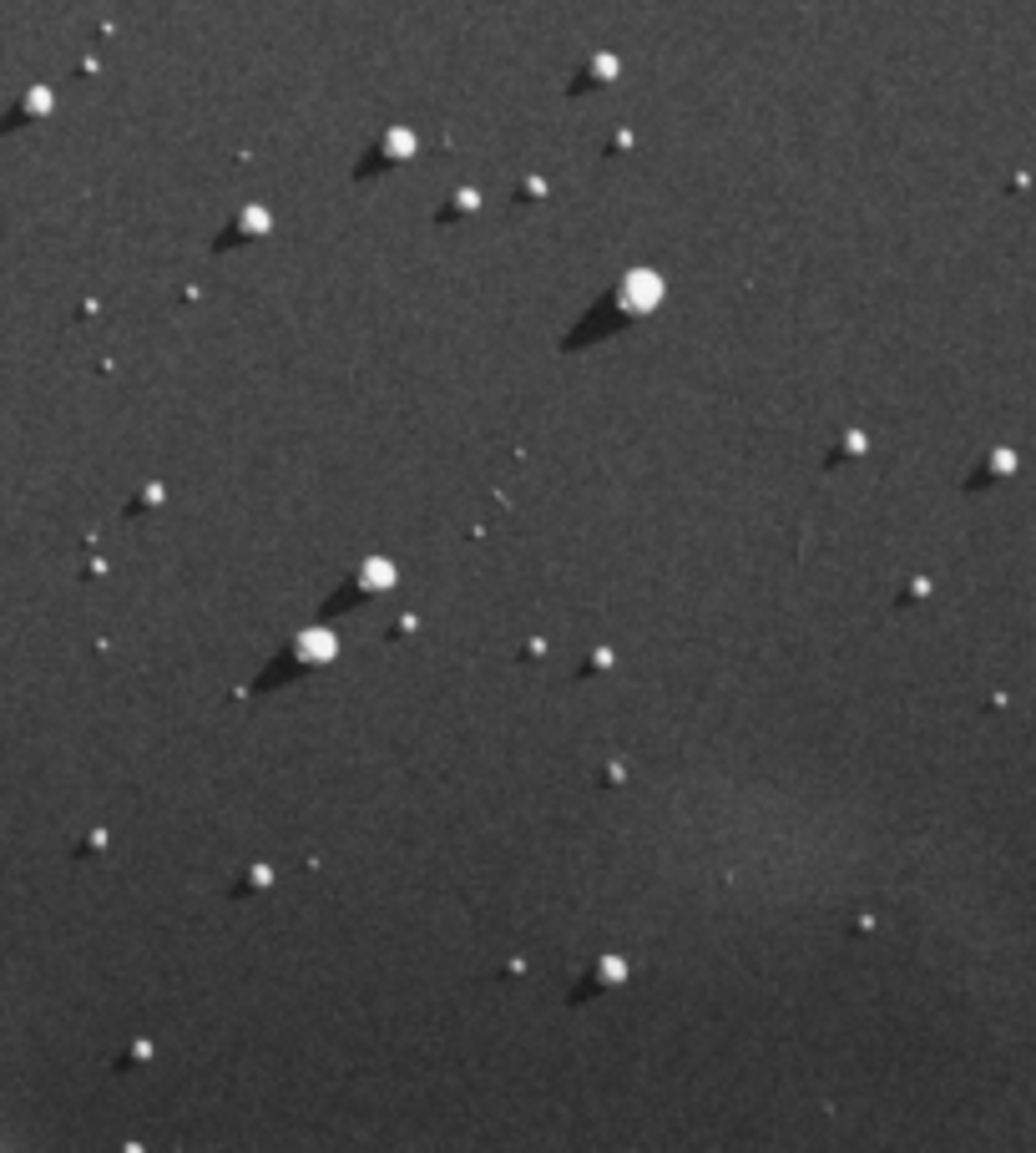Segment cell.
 <instances>
[{
  "label": "cell",
  "instance_id": "2",
  "mask_svg": "<svg viewBox=\"0 0 1036 1153\" xmlns=\"http://www.w3.org/2000/svg\"><path fill=\"white\" fill-rule=\"evenodd\" d=\"M394 582V567L389 562H369L364 567V587H389Z\"/></svg>",
  "mask_w": 1036,
  "mask_h": 1153
},
{
  "label": "cell",
  "instance_id": "1",
  "mask_svg": "<svg viewBox=\"0 0 1036 1153\" xmlns=\"http://www.w3.org/2000/svg\"><path fill=\"white\" fill-rule=\"evenodd\" d=\"M298 653H303V658H313V663L334 658V633H308V638L298 643Z\"/></svg>",
  "mask_w": 1036,
  "mask_h": 1153
}]
</instances>
